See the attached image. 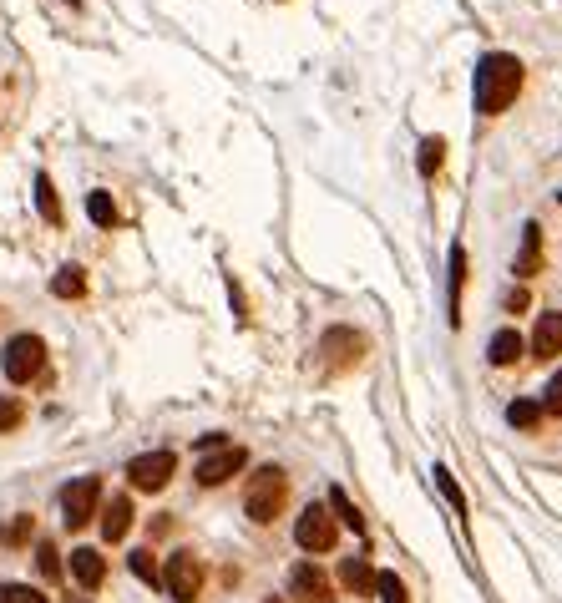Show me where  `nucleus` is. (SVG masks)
Instances as JSON below:
<instances>
[{"label": "nucleus", "instance_id": "9d476101", "mask_svg": "<svg viewBox=\"0 0 562 603\" xmlns=\"http://www.w3.org/2000/svg\"><path fill=\"white\" fill-rule=\"evenodd\" d=\"M319 350H325V360H330V365H350V360H360V355H365V335L340 325V330H325Z\"/></svg>", "mask_w": 562, "mask_h": 603}, {"label": "nucleus", "instance_id": "f03ea898", "mask_svg": "<svg viewBox=\"0 0 562 603\" xmlns=\"http://www.w3.org/2000/svg\"><path fill=\"white\" fill-rule=\"evenodd\" d=\"M284 502H289V477H284V467H259V472L249 477V487H244V512H249L254 522H274V517L284 512Z\"/></svg>", "mask_w": 562, "mask_h": 603}, {"label": "nucleus", "instance_id": "f257e3e1", "mask_svg": "<svg viewBox=\"0 0 562 603\" xmlns=\"http://www.w3.org/2000/svg\"><path fill=\"white\" fill-rule=\"evenodd\" d=\"M522 82H527V71H522L517 56H507V51L481 56V71H476V112H481V117H502V112L522 97Z\"/></svg>", "mask_w": 562, "mask_h": 603}, {"label": "nucleus", "instance_id": "c85d7f7f", "mask_svg": "<svg viewBox=\"0 0 562 603\" xmlns=\"http://www.w3.org/2000/svg\"><path fill=\"white\" fill-rule=\"evenodd\" d=\"M436 477H441V492L456 502V512H466V497H461V487H456V477L446 472V467H436Z\"/></svg>", "mask_w": 562, "mask_h": 603}, {"label": "nucleus", "instance_id": "a878e982", "mask_svg": "<svg viewBox=\"0 0 562 603\" xmlns=\"http://www.w3.org/2000/svg\"><path fill=\"white\" fill-rule=\"evenodd\" d=\"M542 416H562V370L547 381V391H542Z\"/></svg>", "mask_w": 562, "mask_h": 603}, {"label": "nucleus", "instance_id": "7c9ffc66", "mask_svg": "<svg viewBox=\"0 0 562 603\" xmlns=\"http://www.w3.org/2000/svg\"><path fill=\"white\" fill-rule=\"evenodd\" d=\"M527 305H532L527 289H512V294H507V310H527Z\"/></svg>", "mask_w": 562, "mask_h": 603}, {"label": "nucleus", "instance_id": "ddd939ff", "mask_svg": "<svg viewBox=\"0 0 562 603\" xmlns=\"http://www.w3.org/2000/svg\"><path fill=\"white\" fill-rule=\"evenodd\" d=\"M132 517H137V512H132V497H112L107 512H102V538H107V543H122L127 527H132Z\"/></svg>", "mask_w": 562, "mask_h": 603}, {"label": "nucleus", "instance_id": "7ed1b4c3", "mask_svg": "<svg viewBox=\"0 0 562 603\" xmlns=\"http://www.w3.org/2000/svg\"><path fill=\"white\" fill-rule=\"evenodd\" d=\"M41 365H46V340L41 335H16L6 345V355H0V370H6V381H16V386L36 381Z\"/></svg>", "mask_w": 562, "mask_h": 603}, {"label": "nucleus", "instance_id": "dca6fc26", "mask_svg": "<svg viewBox=\"0 0 562 603\" xmlns=\"http://www.w3.org/2000/svg\"><path fill=\"white\" fill-rule=\"evenodd\" d=\"M340 583H345L350 593L370 598V593H375V568H370L365 558H345V563H340Z\"/></svg>", "mask_w": 562, "mask_h": 603}, {"label": "nucleus", "instance_id": "1a4fd4ad", "mask_svg": "<svg viewBox=\"0 0 562 603\" xmlns=\"http://www.w3.org/2000/svg\"><path fill=\"white\" fill-rule=\"evenodd\" d=\"M249 467V451L244 446H218V451H208V457L198 462V487H223L228 477H238Z\"/></svg>", "mask_w": 562, "mask_h": 603}, {"label": "nucleus", "instance_id": "39448f33", "mask_svg": "<svg viewBox=\"0 0 562 603\" xmlns=\"http://www.w3.org/2000/svg\"><path fill=\"white\" fill-rule=\"evenodd\" d=\"M294 543L304 548V553H330L335 548V517H330V507H304L299 517H294Z\"/></svg>", "mask_w": 562, "mask_h": 603}, {"label": "nucleus", "instance_id": "f3484780", "mask_svg": "<svg viewBox=\"0 0 562 603\" xmlns=\"http://www.w3.org/2000/svg\"><path fill=\"white\" fill-rule=\"evenodd\" d=\"M330 512H335V517H340V522L350 527V533H360V538L370 533V522H365V512H360V507H355V502L345 497V487H330Z\"/></svg>", "mask_w": 562, "mask_h": 603}, {"label": "nucleus", "instance_id": "bb28decb", "mask_svg": "<svg viewBox=\"0 0 562 603\" xmlns=\"http://www.w3.org/2000/svg\"><path fill=\"white\" fill-rule=\"evenodd\" d=\"M441 153H446V142H441V137H426V147H421V173H426V178L441 168Z\"/></svg>", "mask_w": 562, "mask_h": 603}, {"label": "nucleus", "instance_id": "cd10ccee", "mask_svg": "<svg viewBox=\"0 0 562 603\" xmlns=\"http://www.w3.org/2000/svg\"><path fill=\"white\" fill-rule=\"evenodd\" d=\"M36 568H41L46 578H56V573H61V553H56L51 543H41V548H36Z\"/></svg>", "mask_w": 562, "mask_h": 603}, {"label": "nucleus", "instance_id": "9b49d317", "mask_svg": "<svg viewBox=\"0 0 562 603\" xmlns=\"http://www.w3.org/2000/svg\"><path fill=\"white\" fill-rule=\"evenodd\" d=\"M527 350H532L537 360H552V355H562V315H557V310L537 315V325H532V340H527Z\"/></svg>", "mask_w": 562, "mask_h": 603}, {"label": "nucleus", "instance_id": "a211bd4d", "mask_svg": "<svg viewBox=\"0 0 562 603\" xmlns=\"http://www.w3.org/2000/svg\"><path fill=\"white\" fill-rule=\"evenodd\" d=\"M51 294H56V299H82V294H87V269H82V264H66V269H56Z\"/></svg>", "mask_w": 562, "mask_h": 603}, {"label": "nucleus", "instance_id": "423d86ee", "mask_svg": "<svg viewBox=\"0 0 562 603\" xmlns=\"http://www.w3.org/2000/svg\"><path fill=\"white\" fill-rule=\"evenodd\" d=\"M97 502H102V482L97 477H76L61 487V517L66 527H87L97 517Z\"/></svg>", "mask_w": 562, "mask_h": 603}, {"label": "nucleus", "instance_id": "20e7f679", "mask_svg": "<svg viewBox=\"0 0 562 603\" xmlns=\"http://www.w3.org/2000/svg\"><path fill=\"white\" fill-rule=\"evenodd\" d=\"M173 472H178L173 451H142V457L127 462V482H132L137 492H163V487L173 482Z\"/></svg>", "mask_w": 562, "mask_h": 603}, {"label": "nucleus", "instance_id": "412c9836", "mask_svg": "<svg viewBox=\"0 0 562 603\" xmlns=\"http://www.w3.org/2000/svg\"><path fill=\"white\" fill-rule=\"evenodd\" d=\"M507 426L537 431V426H542V406H537V401H512V406H507Z\"/></svg>", "mask_w": 562, "mask_h": 603}, {"label": "nucleus", "instance_id": "4be33fe9", "mask_svg": "<svg viewBox=\"0 0 562 603\" xmlns=\"http://www.w3.org/2000/svg\"><path fill=\"white\" fill-rule=\"evenodd\" d=\"M375 593H380V603H411V598H406V583H400V573H390V568L375 573Z\"/></svg>", "mask_w": 562, "mask_h": 603}, {"label": "nucleus", "instance_id": "2f4dec72", "mask_svg": "<svg viewBox=\"0 0 562 603\" xmlns=\"http://www.w3.org/2000/svg\"><path fill=\"white\" fill-rule=\"evenodd\" d=\"M274 603H279V598H274Z\"/></svg>", "mask_w": 562, "mask_h": 603}, {"label": "nucleus", "instance_id": "5701e85b", "mask_svg": "<svg viewBox=\"0 0 562 603\" xmlns=\"http://www.w3.org/2000/svg\"><path fill=\"white\" fill-rule=\"evenodd\" d=\"M127 568H132L142 583H163V573H157V563H152V548H137V553L127 558Z\"/></svg>", "mask_w": 562, "mask_h": 603}, {"label": "nucleus", "instance_id": "c756f323", "mask_svg": "<svg viewBox=\"0 0 562 603\" xmlns=\"http://www.w3.org/2000/svg\"><path fill=\"white\" fill-rule=\"evenodd\" d=\"M26 538H31V517H16L11 533H6V543H26Z\"/></svg>", "mask_w": 562, "mask_h": 603}, {"label": "nucleus", "instance_id": "aec40b11", "mask_svg": "<svg viewBox=\"0 0 562 603\" xmlns=\"http://www.w3.org/2000/svg\"><path fill=\"white\" fill-rule=\"evenodd\" d=\"M36 208H41L46 223H61V198H56V183H51L46 173L36 178Z\"/></svg>", "mask_w": 562, "mask_h": 603}, {"label": "nucleus", "instance_id": "2eb2a0df", "mask_svg": "<svg viewBox=\"0 0 562 603\" xmlns=\"http://www.w3.org/2000/svg\"><path fill=\"white\" fill-rule=\"evenodd\" d=\"M537 264H542V229H537V223H527V229H522V254H517L512 274H517V279H532Z\"/></svg>", "mask_w": 562, "mask_h": 603}, {"label": "nucleus", "instance_id": "4468645a", "mask_svg": "<svg viewBox=\"0 0 562 603\" xmlns=\"http://www.w3.org/2000/svg\"><path fill=\"white\" fill-rule=\"evenodd\" d=\"M522 350H527V340H522L517 330H497V335L487 340V360H492V365H517Z\"/></svg>", "mask_w": 562, "mask_h": 603}, {"label": "nucleus", "instance_id": "6e6552de", "mask_svg": "<svg viewBox=\"0 0 562 603\" xmlns=\"http://www.w3.org/2000/svg\"><path fill=\"white\" fill-rule=\"evenodd\" d=\"M289 593L299 603H335V578L319 563H294L289 568Z\"/></svg>", "mask_w": 562, "mask_h": 603}, {"label": "nucleus", "instance_id": "6ab92c4d", "mask_svg": "<svg viewBox=\"0 0 562 603\" xmlns=\"http://www.w3.org/2000/svg\"><path fill=\"white\" fill-rule=\"evenodd\" d=\"M87 218L97 223V229H117V203H112V193H87Z\"/></svg>", "mask_w": 562, "mask_h": 603}, {"label": "nucleus", "instance_id": "b1692460", "mask_svg": "<svg viewBox=\"0 0 562 603\" xmlns=\"http://www.w3.org/2000/svg\"><path fill=\"white\" fill-rule=\"evenodd\" d=\"M26 421V406L16 401V396H0V436H6V431H16Z\"/></svg>", "mask_w": 562, "mask_h": 603}, {"label": "nucleus", "instance_id": "f8f14e48", "mask_svg": "<svg viewBox=\"0 0 562 603\" xmlns=\"http://www.w3.org/2000/svg\"><path fill=\"white\" fill-rule=\"evenodd\" d=\"M71 578L82 583V588H102V578H107V558H102L97 548H76V553H71Z\"/></svg>", "mask_w": 562, "mask_h": 603}, {"label": "nucleus", "instance_id": "393cba45", "mask_svg": "<svg viewBox=\"0 0 562 603\" xmlns=\"http://www.w3.org/2000/svg\"><path fill=\"white\" fill-rule=\"evenodd\" d=\"M0 603H51L41 588H31V583H11L6 593H0Z\"/></svg>", "mask_w": 562, "mask_h": 603}, {"label": "nucleus", "instance_id": "0eeeda50", "mask_svg": "<svg viewBox=\"0 0 562 603\" xmlns=\"http://www.w3.org/2000/svg\"><path fill=\"white\" fill-rule=\"evenodd\" d=\"M163 583H168V593H173L178 603H193V598L203 593V563H198V553L178 548V553L168 558V568H163Z\"/></svg>", "mask_w": 562, "mask_h": 603}]
</instances>
